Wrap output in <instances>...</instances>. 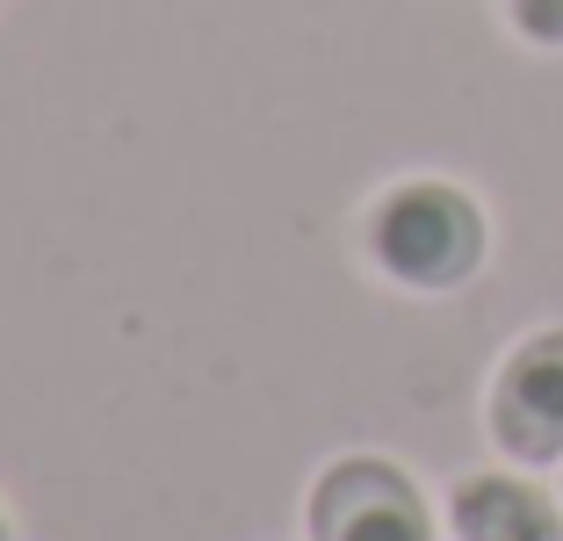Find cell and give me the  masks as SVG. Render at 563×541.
I'll use <instances>...</instances> for the list:
<instances>
[{
  "mask_svg": "<svg viewBox=\"0 0 563 541\" xmlns=\"http://www.w3.org/2000/svg\"><path fill=\"white\" fill-rule=\"evenodd\" d=\"M506 15L528 44H563V0H506Z\"/></svg>",
  "mask_w": 563,
  "mask_h": 541,
  "instance_id": "5",
  "label": "cell"
},
{
  "mask_svg": "<svg viewBox=\"0 0 563 541\" xmlns=\"http://www.w3.org/2000/svg\"><path fill=\"white\" fill-rule=\"evenodd\" d=\"M448 527H455V541H563L556 498L506 470L463 476L455 498H448Z\"/></svg>",
  "mask_w": 563,
  "mask_h": 541,
  "instance_id": "4",
  "label": "cell"
},
{
  "mask_svg": "<svg viewBox=\"0 0 563 541\" xmlns=\"http://www.w3.org/2000/svg\"><path fill=\"white\" fill-rule=\"evenodd\" d=\"M311 534L318 541H433V520L405 470H390L376 455H354L318 476Z\"/></svg>",
  "mask_w": 563,
  "mask_h": 541,
  "instance_id": "2",
  "label": "cell"
},
{
  "mask_svg": "<svg viewBox=\"0 0 563 541\" xmlns=\"http://www.w3.org/2000/svg\"><path fill=\"white\" fill-rule=\"evenodd\" d=\"M0 541H8V520H0Z\"/></svg>",
  "mask_w": 563,
  "mask_h": 541,
  "instance_id": "6",
  "label": "cell"
},
{
  "mask_svg": "<svg viewBox=\"0 0 563 541\" xmlns=\"http://www.w3.org/2000/svg\"><path fill=\"white\" fill-rule=\"evenodd\" d=\"M492 441L514 462H563V325L506 354L492 383Z\"/></svg>",
  "mask_w": 563,
  "mask_h": 541,
  "instance_id": "3",
  "label": "cell"
},
{
  "mask_svg": "<svg viewBox=\"0 0 563 541\" xmlns=\"http://www.w3.org/2000/svg\"><path fill=\"white\" fill-rule=\"evenodd\" d=\"M368 253L405 289H463L484 267V210L455 180H405L368 210Z\"/></svg>",
  "mask_w": 563,
  "mask_h": 541,
  "instance_id": "1",
  "label": "cell"
}]
</instances>
